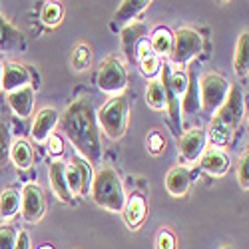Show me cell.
<instances>
[{
	"label": "cell",
	"instance_id": "8d00e7d4",
	"mask_svg": "<svg viewBox=\"0 0 249 249\" xmlns=\"http://www.w3.org/2000/svg\"><path fill=\"white\" fill-rule=\"evenodd\" d=\"M46 143H48V152L52 156H62V152H64V142H62V138L58 134H52L46 140Z\"/></svg>",
	"mask_w": 249,
	"mask_h": 249
},
{
	"label": "cell",
	"instance_id": "74e56055",
	"mask_svg": "<svg viewBox=\"0 0 249 249\" xmlns=\"http://www.w3.org/2000/svg\"><path fill=\"white\" fill-rule=\"evenodd\" d=\"M14 249H30V235H28L26 231H22V233H18Z\"/></svg>",
	"mask_w": 249,
	"mask_h": 249
},
{
	"label": "cell",
	"instance_id": "5bb4252c",
	"mask_svg": "<svg viewBox=\"0 0 249 249\" xmlns=\"http://www.w3.org/2000/svg\"><path fill=\"white\" fill-rule=\"evenodd\" d=\"M48 178H50V188L54 192V196L62 201H70L74 196L70 194L68 190V181H66V163L60 161V160H54L50 163V170H48Z\"/></svg>",
	"mask_w": 249,
	"mask_h": 249
},
{
	"label": "cell",
	"instance_id": "e0dca14e",
	"mask_svg": "<svg viewBox=\"0 0 249 249\" xmlns=\"http://www.w3.org/2000/svg\"><path fill=\"white\" fill-rule=\"evenodd\" d=\"M190 183H192V178H190V172L178 165V168H172L165 176V190L170 192V196L174 197H181L188 194L190 190Z\"/></svg>",
	"mask_w": 249,
	"mask_h": 249
},
{
	"label": "cell",
	"instance_id": "44dd1931",
	"mask_svg": "<svg viewBox=\"0 0 249 249\" xmlns=\"http://www.w3.org/2000/svg\"><path fill=\"white\" fill-rule=\"evenodd\" d=\"M10 160L18 170H28L34 161V154H32L30 143L26 140H16L10 146Z\"/></svg>",
	"mask_w": 249,
	"mask_h": 249
},
{
	"label": "cell",
	"instance_id": "7a4b0ae2",
	"mask_svg": "<svg viewBox=\"0 0 249 249\" xmlns=\"http://www.w3.org/2000/svg\"><path fill=\"white\" fill-rule=\"evenodd\" d=\"M245 116V98L243 90L239 86H230V94H227L225 102L221 104V108L215 112L212 126H210V140L215 146H225L233 138L237 126L241 124Z\"/></svg>",
	"mask_w": 249,
	"mask_h": 249
},
{
	"label": "cell",
	"instance_id": "277c9868",
	"mask_svg": "<svg viewBox=\"0 0 249 249\" xmlns=\"http://www.w3.org/2000/svg\"><path fill=\"white\" fill-rule=\"evenodd\" d=\"M96 120L102 126L104 134H106L110 140L124 138V134H126V130H128V120H130V102H128V98L124 94L112 96L96 112Z\"/></svg>",
	"mask_w": 249,
	"mask_h": 249
},
{
	"label": "cell",
	"instance_id": "60d3db41",
	"mask_svg": "<svg viewBox=\"0 0 249 249\" xmlns=\"http://www.w3.org/2000/svg\"><path fill=\"white\" fill-rule=\"evenodd\" d=\"M221 249H233V247H230V245H225V247H221Z\"/></svg>",
	"mask_w": 249,
	"mask_h": 249
},
{
	"label": "cell",
	"instance_id": "9c48e42d",
	"mask_svg": "<svg viewBox=\"0 0 249 249\" xmlns=\"http://www.w3.org/2000/svg\"><path fill=\"white\" fill-rule=\"evenodd\" d=\"M207 143V132L203 128H192L179 138V158L183 161H197V158L203 156Z\"/></svg>",
	"mask_w": 249,
	"mask_h": 249
},
{
	"label": "cell",
	"instance_id": "f1b7e54d",
	"mask_svg": "<svg viewBox=\"0 0 249 249\" xmlns=\"http://www.w3.org/2000/svg\"><path fill=\"white\" fill-rule=\"evenodd\" d=\"M62 6L60 2H44V8H42V14H40V18H42V22L46 26H58L60 20H62Z\"/></svg>",
	"mask_w": 249,
	"mask_h": 249
},
{
	"label": "cell",
	"instance_id": "7c38bea8",
	"mask_svg": "<svg viewBox=\"0 0 249 249\" xmlns=\"http://www.w3.org/2000/svg\"><path fill=\"white\" fill-rule=\"evenodd\" d=\"M24 86H30V72L26 66L16 64V62H10V64L2 66V90L10 94Z\"/></svg>",
	"mask_w": 249,
	"mask_h": 249
},
{
	"label": "cell",
	"instance_id": "e575fe53",
	"mask_svg": "<svg viewBox=\"0 0 249 249\" xmlns=\"http://www.w3.org/2000/svg\"><path fill=\"white\" fill-rule=\"evenodd\" d=\"M66 181H68V190L72 196H80V190H82V183H80V174L74 165H68L66 163Z\"/></svg>",
	"mask_w": 249,
	"mask_h": 249
},
{
	"label": "cell",
	"instance_id": "83f0119b",
	"mask_svg": "<svg viewBox=\"0 0 249 249\" xmlns=\"http://www.w3.org/2000/svg\"><path fill=\"white\" fill-rule=\"evenodd\" d=\"M140 62V68H142V74L148 76V78H156L160 72H161V60L150 50L148 54H143L138 58Z\"/></svg>",
	"mask_w": 249,
	"mask_h": 249
},
{
	"label": "cell",
	"instance_id": "d590c367",
	"mask_svg": "<svg viewBox=\"0 0 249 249\" xmlns=\"http://www.w3.org/2000/svg\"><path fill=\"white\" fill-rule=\"evenodd\" d=\"M178 247V241H176V235L170 231V230H161L156 237V249H176Z\"/></svg>",
	"mask_w": 249,
	"mask_h": 249
},
{
	"label": "cell",
	"instance_id": "ffe728a7",
	"mask_svg": "<svg viewBox=\"0 0 249 249\" xmlns=\"http://www.w3.org/2000/svg\"><path fill=\"white\" fill-rule=\"evenodd\" d=\"M150 48L152 52L161 58V56H170L172 48H174V32L168 26H160L154 30L152 40H150Z\"/></svg>",
	"mask_w": 249,
	"mask_h": 249
},
{
	"label": "cell",
	"instance_id": "7402d4cb",
	"mask_svg": "<svg viewBox=\"0 0 249 249\" xmlns=\"http://www.w3.org/2000/svg\"><path fill=\"white\" fill-rule=\"evenodd\" d=\"M247 66H249V34L245 30L237 40V48H235V56H233V70L239 78H245L249 72Z\"/></svg>",
	"mask_w": 249,
	"mask_h": 249
},
{
	"label": "cell",
	"instance_id": "30bf717a",
	"mask_svg": "<svg viewBox=\"0 0 249 249\" xmlns=\"http://www.w3.org/2000/svg\"><path fill=\"white\" fill-rule=\"evenodd\" d=\"M60 122V114L54 110V108H42L38 112V116L34 118V124H32V140L38 142V143H44L54 128H56V124Z\"/></svg>",
	"mask_w": 249,
	"mask_h": 249
},
{
	"label": "cell",
	"instance_id": "836d02e7",
	"mask_svg": "<svg viewBox=\"0 0 249 249\" xmlns=\"http://www.w3.org/2000/svg\"><path fill=\"white\" fill-rule=\"evenodd\" d=\"M237 179H239V185L247 192L249 190V152L247 150H245V154L241 156V161H239Z\"/></svg>",
	"mask_w": 249,
	"mask_h": 249
},
{
	"label": "cell",
	"instance_id": "4fadbf2b",
	"mask_svg": "<svg viewBox=\"0 0 249 249\" xmlns=\"http://www.w3.org/2000/svg\"><path fill=\"white\" fill-rule=\"evenodd\" d=\"M199 165L207 176L221 178V176H225L227 172H230L231 163H230V158H227V154L223 150H207V152H203Z\"/></svg>",
	"mask_w": 249,
	"mask_h": 249
},
{
	"label": "cell",
	"instance_id": "ba28073f",
	"mask_svg": "<svg viewBox=\"0 0 249 249\" xmlns=\"http://www.w3.org/2000/svg\"><path fill=\"white\" fill-rule=\"evenodd\" d=\"M20 196H22V203H20V207H22V217L28 223H38L44 217V196H42L40 185L28 183Z\"/></svg>",
	"mask_w": 249,
	"mask_h": 249
},
{
	"label": "cell",
	"instance_id": "d6a6232c",
	"mask_svg": "<svg viewBox=\"0 0 249 249\" xmlns=\"http://www.w3.org/2000/svg\"><path fill=\"white\" fill-rule=\"evenodd\" d=\"M146 146H148V152H150L152 156H158V154H161L163 148H165V138H163L158 130H152V132L148 134V138H146Z\"/></svg>",
	"mask_w": 249,
	"mask_h": 249
},
{
	"label": "cell",
	"instance_id": "8992f818",
	"mask_svg": "<svg viewBox=\"0 0 249 249\" xmlns=\"http://www.w3.org/2000/svg\"><path fill=\"white\" fill-rule=\"evenodd\" d=\"M203 48V38L197 30L194 28H179L178 32H174V48H172V64L179 66V70L183 66H188L190 62L199 56Z\"/></svg>",
	"mask_w": 249,
	"mask_h": 249
},
{
	"label": "cell",
	"instance_id": "6da1fadb",
	"mask_svg": "<svg viewBox=\"0 0 249 249\" xmlns=\"http://www.w3.org/2000/svg\"><path fill=\"white\" fill-rule=\"evenodd\" d=\"M62 132L68 136V140L82 156L90 163L102 161V142L98 132L96 110L90 98H78L64 110L60 118Z\"/></svg>",
	"mask_w": 249,
	"mask_h": 249
},
{
	"label": "cell",
	"instance_id": "9a60e30c",
	"mask_svg": "<svg viewBox=\"0 0 249 249\" xmlns=\"http://www.w3.org/2000/svg\"><path fill=\"white\" fill-rule=\"evenodd\" d=\"M8 106L12 108V112L18 118H28L34 110V88L32 86H24L20 90H14L8 94Z\"/></svg>",
	"mask_w": 249,
	"mask_h": 249
},
{
	"label": "cell",
	"instance_id": "4dcf8cb0",
	"mask_svg": "<svg viewBox=\"0 0 249 249\" xmlns=\"http://www.w3.org/2000/svg\"><path fill=\"white\" fill-rule=\"evenodd\" d=\"M10 146H12L10 132H8V128L4 126V124L0 122V168L10 160Z\"/></svg>",
	"mask_w": 249,
	"mask_h": 249
},
{
	"label": "cell",
	"instance_id": "484cf974",
	"mask_svg": "<svg viewBox=\"0 0 249 249\" xmlns=\"http://www.w3.org/2000/svg\"><path fill=\"white\" fill-rule=\"evenodd\" d=\"M90 64H92V50H90V46L78 44L74 48V52L70 54V66L76 72H84V70L90 68Z\"/></svg>",
	"mask_w": 249,
	"mask_h": 249
},
{
	"label": "cell",
	"instance_id": "3957f363",
	"mask_svg": "<svg viewBox=\"0 0 249 249\" xmlns=\"http://www.w3.org/2000/svg\"><path fill=\"white\" fill-rule=\"evenodd\" d=\"M90 194L96 201V205L104 207L108 212H122L124 203H126V190H124L122 178L114 168H102L94 179Z\"/></svg>",
	"mask_w": 249,
	"mask_h": 249
},
{
	"label": "cell",
	"instance_id": "2e32d148",
	"mask_svg": "<svg viewBox=\"0 0 249 249\" xmlns=\"http://www.w3.org/2000/svg\"><path fill=\"white\" fill-rule=\"evenodd\" d=\"M146 34H148V28L142 22L128 24L122 30V46H124V52H126V58L130 62H136V48L142 40H146Z\"/></svg>",
	"mask_w": 249,
	"mask_h": 249
},
{
	"label": "cell",
	"instance_id": "1f68e13d",
	"mask_svg": "<svg viewBox=\"0 0 249 249\" xmlns=\"http://www.w3.org/2000/svg\"><path fill=\"white\" fill-rule=\"evenodd\" d=\"M16 237H18V231L14 225H0V249H14L16 245Z\"/></svg>",
	"mask_w": 249,
	"mask_h": 249
},
{
	"label": "cell",
	"instance_id": "603a6c76",
	"mask_svg": "<svg viewBox=\"0 0 249 249\" xmlns=\"http://www.w3.org/2000/svg\"><path fill=\"white\" fill-rule=\"evenodd\" d=\"M148 0H126V2H122L120 8L116 10L114 14V20L116 22H130V20H134L140 12H143L148 8Z\"/></svg>",
	"mask_w": 249,
	"mask_h": 249
},
{
	"label": "cell",
	"instance_id": "f35d334b",
	"mask_svg": "<svg viewBox=\"0 0 249 249\" xmlns=\"http://www.w3.org/2000/svg\"><path fill=\"white\" fill-rule=\"evenodd\" d=\"M2 62H0V92H2Z\"/></svg>",
	"mask_w": 249,
	"mask_h": 249
},
{
	"label": "cell",
	"instance_id": "d4e9b609",
	"mask_svg": "<svg viewBox=\"0 0 249 249\" xmlns=\"http://www.w3.org/2000/svg\"><path fill=\"white\" fill-rule=\"evenodd\" d=\"M146 102L152 110H165V90L161 86L160 80H152L148 84V90H146Z\"/></svg>",
	"mask_w": 249,
	"mask_h": 249
},
{
	"label": "cell",
	"instance_id": "5b68a950",
	"mask_svg": "<svg viewBox=\"0 0 249 249\" xmlns=\"http://www.w3.org/2000/svg\"><path fill=\"white\" fill-rule=\"evenodd\" d=\"M227 94H230V82L217 72H207L199 80V104L203 112L213 114L221 108Z\"/></svg>",
	"mask_w": 249,
	"mask_h": 249
},
{
	"label": "cell",
	"instance_id": "ab89813d",
	"mask_svg": "<svg viewBox=\"0 0 249 249\" xmlns=\"http://www.w3.org/2000/svg\"><path fill=\"white\" fill-rule=\"evenodd\" d=\"M38 249H54L52 245H42V247H38Z\"/></svg>",
	"mask_w": 249,
	"mask_h": 249
},
{
	"label": "cell",
	"instance_id": "f546056e",
	"mask_svg": "<svg viewBox=\"0 0 249 249\" xmlns=\"http://www.w3.org/2000/svg\"><path fill=\"white\" fill-rule=\"evenodd\" d=\"M170 86H172L174 94L178 98H181L185 94V88H188V74L183 70H172L170 72Z\"/></svg>",
	"mask_w": 249,
	"mask_h": 249
},
{
	"label": "cell",
	"instance_id": "cb8c5ba5",
	"mask_svg": "<svg viewBox=\"0 0 249 249\" xmlns=\"http://www.w3.org/2000/svg\"><path fill=\"white\" fill-rule=\"evenodd\" d=\"M20 203H22V196L16 190H4L0 194V215L4 219H12L20 212Z\"/></svg>",
	"mask_w": 249,
	"mask_h": 249
},
{
	"label": "cell",
	"instance_id": "8fae6325",
	"mask_svg": "<svg viewBox=\"0 0 249 249\" xmlns=\"http://www.w3.org/2000/svg\"><path fill=\"white\" fill-rule=\"evenodd\" d=\"M122 213H124V219H126L130 230H138L148 217V205H146L143 196L142 194H132L130 197H126Z\"/></svg>",
	"mask_w": 249,
	"mask_h": 249
},
{
	"label": "cell",
	"instance_id": "d6986e66",
	"mask_svg": "<svg viewBox=\"0 0 249 249\" xmlns=\"http://www.w3.org/2000/svg\"><path fill=\"white\" fill-rule=\"evenodd\" d=\"M201 110L199 104V78H197V68L192 66L188 72V88L183 94V112L185 114H196Z\"/></svg>",
	"mask_w": 249,
	"mask_h": 249
},
{
	"label": "cell",
	"instance_id": "ac0fdd59",
	"mask_svg": "<svg viewBox=\"0 0 249 249\" xmlns=\"http://www.w3.org/2000/svg\"><path fill=\"white\" fill-rule=\"evenodd\" d=\"M24 46V38L0 14V52H16Z\"/></svg>",
	"mask_w": 249,
	"mask_h": 249
},
{
	"label": "cell",
	"instance_id": "4316f807",
	"mask_svg": "<svg viewBox=\"0 0 249 249\" xmlns=\"http://www.w3.org/2000/svg\"><path fill=\"white\" fill-rule=\"evenodd\" d=\"M72 165H74V168L78 170V174H80V183H82L80 196H86V194H90L92 179H94V174H92V168H90V161H86V160L82 158V156H76Z\"/></svg>",
	"mask_w": 249,
	"mask_h": 249
},
{
	"label": "cell",
	"instance_id": "52a82bcc",
	"mask_svg": "<svg viewBox=\"0 0 249 249\" xmlns=\"http://www.w3.org/2000/svg\"><path fill=\"white\" fill-rule=\"evenodd\" d=\"M98 86L102 92L112 94V96H120L128 86V74L124 68L120 58H106L100 66V74H98Z\"/></svg>",
	"mask_w": 249,
	"mask_h": 249
}]
</instances>
